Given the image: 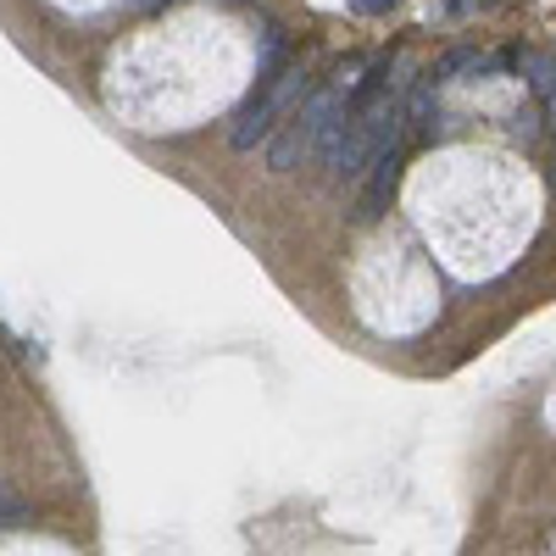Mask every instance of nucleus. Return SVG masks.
Listing matches in <instances>:
<instances>
[{"mask_svg":"<svg viewBox=\"0 0 556 556\" xmlns=\"http://www.w3.org/2000/svg\"><path fill=\"white\" fill-rule=\"evenodd\" d=\"M468 67H479V51H468V45H456V51H445V56H440L424 78H429V84H451L456 73H468Z\"/></svg>","mask_w":556,"mask_h":556,"instance_id":"39448f33","label":"nucleus"},{"mask_svg":"<svg viewBox=\"0 0 556 556\" xmlns=\"http://www.w3.org/2000/svg\"><path fill=\"white\" fill-rule=\"evenodd\" d=\"M351 7H356L362 17H379V12H390V7H395V0H351Z\"/></svg>","mask_w":556,"mask_h":556,"instance_id":"0eeeda50","label":"nucleus"},{"mask_svg":"<svg viewBox=\"0 0 556 556\" xmlns=\"http://www.w3.org/2000/svg\"><path fill=\"white\" fill-rule=\"evenodd\" d=\"M306 101L312 96V73L306 62H278V34H267V56H262V78L251 89V101L240 106L235 117V134H228V146L235 151H251L256 139H267L278 128V117H290V101Z\"/></svg>","mask_w":556,"mask_h":556,"instance_id":"f257e3e1","label":"nucleus"},{"mask_svg":"<svg viewBox=\"0 0 556 556\" xmlns=\"http://www.w3.org/2000/svg\"><path fill=\"white\" fill-rule=\"evenodd\" d=\"M395 178H401V151H379L374 162V184H367V195H362V217H379L390 190H395Z\"/></svg>","mask_w":556,"mask_h":556,"instance_id":"7ed1b4c3","label":"nucleus"},{"mask_svg":"<svg viewBox=\"0 0 556 556\" xmlns=\"http://www.w3.org/2000/svg\"><path fill=\"white\" fill-rule=\"evenodd\" d=\"M545 117H551V139H556V96L545 101Z\"/></svg>","mask_w":556,"mask_h":556,"instance_id":"6e6552de","label":"nucleus"},{"mask_svg":"<svg viewBox=\"0 0 556 556\" xmlns=\"http://www.w3.org/2000/svg\"><path fill=\"white\" fill-rule=\"evenodd\" d=\"M340 112H345V89H340V84H317L312 96L285 117V128L273 134V151H267L273 173H290V167H301L306 156H317L323 139H329V128L340 123Z\"/></svg>","mask_w":556,"mask_h":556,"instance_id":"f03ea898","label":"nucleus"},{"mask_svg":"<svg viewBox=\"0 0 556 556\" xmlns=\"http://www.w3.org/2000/svg\"><path fill=\"white\" fill-rule=\"evenodd\" d=\"M523 73H529V89H534L540 101H551V96H556V56L534 51V56H523Z\"/></svg>","mask_w":556,"mask_h":556,"instance_id":"20e7f679","label":"nucleus"},{"mask_svg":"<svg viewBox=\"0 0 556 556\" xmlns=\"http://www.w3.org/2000/svg\"><path fill=\"white\" fill-rule=\"evenodd\" d=\"M12 523H23V501L0 484V529H12Z\"/></svg>","mask_w":556,"mask_h":556,"instance_id":"423d86ee","label":"nucleus"}]
</instances>
